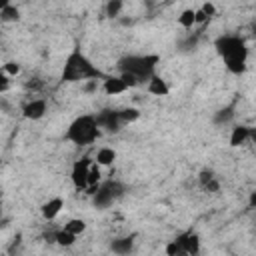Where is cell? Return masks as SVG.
Here are the masks:
<instances>
[{
	"label": "cell",
	"mask_w": 256,
	"mask_h": 256,
	"mask_svg": "<svg viewBox=\"0 0 256 256\" xmlns=\"http://www.w3.org/2000/svg\"><path fill=\"white\" fill-rule=\"evenodd\" d=\"M10 88V80H8V74L4 70H0V94L6 92Z\"/></svg>",
	"instance_id": "484cf974"
},
{
	"label": "cell",
	"mask_w": 256,
	"mask_h": 256,
	"mask_svg": "<svg viewBox=\"0 0 256 256\" xmlns=\"http://www.w3.org/2000/svg\"><path fill=\"white\" fill-rule=\"evenodd\" d=\"M62 208H64V200H62V198H50L48 202L42 204L40 212H42V216H44L46 220H52V218H56V216L60 214Z\"/></svg>",
	"instance_id": "30bf717a"
},
{
	"label": "cell",
	"mask_w": 256,
	"mask_h": 256,
	"mask_svg": "<svg viewBox=\"0 0 256 256\" xmlns=\"http://www.w3.org/2000/svg\"><path fill=\"white\" fill-rule=\"evenodd\" d=\"M64 230H68L70 234L78 236V234H82V232L86 230V222H84L82 218H72V220H68V222H66Z\"/></svg>",
	"instance_id": "e0dca14e"
},
{
	"label": "cell",
	"mask_w": 256,
	"mask_h": 256,
	"mask_svg": "<svg viewBox=\"0 0 256 256\" xmlns=\"http://www.w3.org/2000/svg\"><path fill=\"white\" fill-rule=\"evenodd\" d=\"M0 216H2V208H0Z\"/></svg>",
	"instance_id": "4dcf8cb0"
},
{
	"label": "cell",
	"mask_w": 256,
	"mask_h": 256,
	"mask_svg": "<svg viewBox=\"0 0 256 256\" xmlns=\"http://www.w3.org/2000/svg\"><path fill=\"white\" fill-rule=\"evenodd\" d=\"M178 22H180V24H182L184 28H192V24H194V10H192V8L184 10V12L180 14Z\"/></svg>",
	"instance_id": "44dd1931"
},
{
	"label": "cell",
	"mask_w": 256,
	"mask_h": 256,
	"mask_svg": "<svg viewBox=\"0 0 256 256\" xmlns=\"http://www.w3.org/2000/svg\"><path fill=\"white\" fill-rule=\"evenodd\" d=\"M90 166H92L90 158H82V160L74 162L70 178H72V184H74L76 188H86V186H88L86 180H88V170H90Z\"/></svg>",
	"instance_id": "52a82bcc"
},
{
	"label": "cell",
	"mask_w": 256,
	"mask_h": 256,
	"mask_svg": "<svg viewBox=\"0 0 256 256\" xmlns=\"http://www.w3.org/2000/svg\"><path fill=\"white\" fill-rule=\"evenodd\" d=\"M98 130H106V132H118L120 130V118H118V110H102L94 116Z\"/></svg>",
	"instance_id": "8992f818"
},
{
	"label": "cell",
	"mask_w": 256,
	"mask_h": 256,
	"mask_svg": "<svg viewBox=\"0 0 256 256\" xmlns=\"http://www.w3.org/2000/svg\"><path fill=\"white\" fill-rule=\"evenodd\" d=\"M158 64L156 54H146V56H124L118 62V68L122 74H130L138 84L144 80H150L154 76V68Z\"/></svg>",
	"instance_id": "3957f363"
},
{
	"label": "cell",
	"mask_w": 256,
	"mask_h": 256,
	"mask_svg": "<svg viewBox=\"0 0 256 256\" xmlns=\"http://www.w3.org/2000/svg\"><path fill=\"white\" fill-rule=\"evenodd\" d=\"M148 92L154 94V96H166V94L170 92V88H168L166 80H162L160 76L154 74V76L148 80Z\"/></svg>",
	"instance_id": "7c38bea8"
},
{
	"label": "cell",
	"mask_w": 256,
	"mask_h": 256,
	"mask_svg": "<svg viewBox=\"0 0 256 256\" xmlns=\"http://www.w3.org/2000/svg\"><path fill=\"white\" fill-rule=\"evenodd\" d=\"M174 242H176L184 252H188L190 256H198V252H200V236H198L196 232H184V234H180Z\"/></svg>",
	"instance_id": "ba28073f"
},
{
	"label": "cell",
	"mask_w": 256,
	"mask_h": 256,
	"mask_svg": "<svg viewBox=\"0 0 256 256\" xmlns=\"http://www.w3.org/2000/svg\"><path fill=\"white\" fill-rule=\"evenodd\" d=\"M20 18V10L16 8V6H12V4H8L2 12H0V20H4V22H16Z\"/></svg>",
	"instance_id": "d6986e66"
},
{
	"label": "cell",
	"mask_w": 256,
	"mask_h": 256,
	"mask_svg": "<svg viewBox=\"0 0 256 256\" xmlns=\"http://www.w3.org/2000/svg\"><path fill=\"white\" fill-rule=\"evenodd\" d=\"M8 4H10V2H8V0H0V12H2V10H4V8H6V6H8Z\"/></svg>",
	"instance_id": "f546056e"
},
{
	"label": "cell",
	"mask_w": 256,
	"mask_h": 256,
	"mask_svg": "<svg viewBox=\"0 0 256 256\" xmlns=\"http://www.w3.org/2000/svg\"><path fill=\"white\" fill-rule=\"evenodd\" d=\"M98 180H100V168H98V164H92L90 170H88V180H86V184H88V186H96ZM88 186H86V188H88Z\"/></svg>",
	"instance_id": "7402d4cb"
},
{
	"label": "cell",
	"mask_w": 256,
	"mask_h": 256,
	"mask_svg": "<svg viewBox=\"0 0 256 256\" xmlns=\"http://www.w3.org/2000/svg\"><path fill=\"white\" fill-rule=\"evenodd\" d=\"M214 46H216L218 54L224 58L226 68L232 74H242L244 72L246 58H248V48H246V42L240 36H230V34L220 36Z\"/></svg>",
	"instance_id": "6da1fadb"
},
{
	"label": "cell",
	"mask_w": 256,
	"mask_h": 256,
	"mask_svg": "<svg viewBox=\"0 0 256 256\" xmlns=\"http://www.w3.org/2000/svg\"><path fill=\"white\" fill-rule=\"evenodd\" d=\"M96 86H98V84H96V80H88V84L84 86V90H86V92H94V90H96Z\"/></svg>",
	"instance_id": "f1b7e54d"
},
{
	"label": "cell",
	"mask_w": 256,
	"mask_h": 256,
	"mask_svg": "<svg viewBox=\"0 0 256 256\" xmlns=\"http://www.w3.org/2000/svg\"><path fill=\"white\" fill-rule=\"evenodd\" d=\"M100 130L96 126L94 116H78L66 130V140L76 146H88L98 138Z\"/></svg>",
	"instance_id": "277c9868"
},
{
	"label": "cell",
	"mask_w": 256,
	"mask_h": 256,
	"mask_svg": "<svg viewBox=\"0 0 256 256\" xmlns=\"http://www.w3.org/2000/svg\"><path fill=\"white\" fill-rule=\"evenodd\" d=\"M44 112H46V102L40 100V98L30 100V102L22 108V114H24V118H28V120H40V118L44 116Z\"/></svg>",
	"instance_id": "9c48e42d"
},
{
	"label": "cell",
	"mask_w": 256,
	"mask_h": 256,
	"mask_svg": "<svg viewBox=\"0 0 256 256\" xmlns=\"http://www.w3.org/2000/svg\"><path fill=\"white\" fill-rule=\"evenodd\" d=\"M54 242H56V244H60V246H72V244L76 242V236L62 228V230H58V232H56Z\"/></svg>",
	"instance_id": "ac0fdd59"
},
{
	"label": "cell",
	"mask_w": 256,
	"mask_h": 256,
	"mask_svg": "<svg viewBox=\"0 0 256 256\" xmlns=\"http://www.w3.org/2000/svg\"><path fill=\"white\" fill-rule=\"evenodd\" d=\"M200 10H202V12H204V14L208 16V18H210V16H212V14L216 12V8H214V4H210V2H206V4H202V8H200Z\"/></svg>",
	"instance_id": "83f0119b"
},
{
	"label": "cell",
	"mask_w": 256,
	"mask_h": 256,
	"mask_svg": "<svg viewBox=\"0 0 256 256\" xmlns=\"http://www.w3.org/2000/svg\"><path fill=\"white\" fill-rule=\"evenodd\" d=\"M100 70L80 52L74 50L68 54L64 70H62V80L64 82H78V80H96L100 78Z\"/></svg>",
	"instance_id": "7a4b0ae2"
},
{
	"label": "cell",
	"mask_w": 256,
	"mask_h": 256,
	"mask_svg": "<svg viewBox=\"0 0 256 256\" xmlns=\"http://www.w3.org/2000/svg\"><path fill=\"white\" fill-rule=\"evenodd\" d=\"M166 254H168V256H190V254H188V252H184V250H182L174 240L166 246Z\"/></svg>",
	"instance_id": "cb8c5ba5"
},
{
	"label": "cell",
	"mask_w": 256,
	"mask_h": 256,
	"mask_svg": "<svg viewBox=\"0 0 256 256\" xmlns=\"http://www.w3.org/2000/svg\"><path fill=\"white\" fill-rule=\"evenodd\" d=\"M0 196H2V192H0Z\"/></svg>",
	"instance_id": "1f68e13d"
},
{
	"label": "cell",
	"mask_w": 256,
	"mask_h": 256,
	"mask_svg": "<svg viewBox=\"0 0 256 256\" xmlns=\"http://www.w3.org/2000/svg\"><path fill=\"white\" fill-rule=\"evenodd\" d=\"M214 178H216V176H214V172H212V170H202V172L198 174V180H200V186H202V188H204V186H208Z\"/></svg>",
	"instance_id": "d4e9b609"
},
{
	"label": "cell",
	"mask_w": 256,
	"mask_h": 256,
	"mask_svg": "<svg viewBox=\"0 0 256 256\" xmlns=\"http://www.w3.org/2000/svg\"><path fill=\"white\" fill-rule=\"evenodd\" d=\"M234 118V106H226V108H222V110H218L216 114H214V124H218V126H222V124H228L230 120Z\"/></svg>",
	"instance_id": "2e32d148"
},
{
	"label": "cell",
	"mask_w": 256,
	"mask_h": 256,
	"mask_svg": "<svg viewBox=\"0 0 256 256\" xmlns=\"http://www.w3.org/2000/svg\"><path fill=\"white\" fill-rule=\"evenodd\" d=\"M118 118L120 122H134L140 118V112L136 108H124V110H118Z\"/></svg>",
	"instance_id": "ffe728a7"
},
{
	"label": "cell",
	"mask_w": 256,
	"mask_h": 256,
	"mask_svg": "<svg viewBox=\"0 0 256 256\" xmlns=\"http://www.w3.org/2000/svg\"><path fill=\"white\" fill-rule=\"evenodd\" d=\"M132 246H134V240L130 236H122V238H114L110 242V250L118 256H126L132 252Z\"/></svg>",
	"instance_id": "8fae6325"
},
{
	"label": "cell",
	"mask_w": 256,
	"mask_h": 256,
	"mask_svg": "<svg viewBox=\"0 0 256 256\" xmlns=\"http://www.w3.org/2000/svg\"><path fill=\"white\" fill-rule=\"evenodd\" d=\"M252 136V130L248 126H234L230 134V146H240Z\"/></svg>",
	"instance_id": "4fadbf2b"
},
{
	"label": "cell",
	"mask_w": 256,
	"mask_h": 256,
	"mask_svg": "<svg viewBox=\"0 0 256 256\" xmlns=\"http://www.w3.org/2000/svg\"><path fill=\"white\" fill-rule=\"evenodd\" d=\"M4 72H6V74H18V72H20V64H16V62H6V64H4Z\"/></svg>",
	"instance_id": "4316f807"
},
{
	"label": "cell",
	"mask_w": 256,
	"mask_h": 256,
	"mask_svg": "<svg viewBox=\"0 0 256 256\" xmlns=\"http://www.w3.org/2000/svg\"><path fill=\"white\" fill-rule=\"evenodd\" d=\"M114 160H116V152L112 148H108V146H104V148H100L96 152V164L98 166H110Z\"/></svg>",
	"instance_id": "9a60e30c"
},
{
	"label": "cell",
	"mask_w": 256,
	"mask_h": 256,
	"mask_svg": "<svg viewBox=\"0 0 256 256\" xmlns=\"http://www.w3.org/2000/svg\"><path fill=\"white\" fill-rule=\"evenodd\" d=\"M122 2L120 0H110L108 4H106V14L110 16V18H114V16H118L120 14V10H122Z\"/></svg>",
	"instance_id": "603a6c76"
},
{
	"label": "cell",
	"mask_w": 256,
	"mask_h": 256,
	"mask_svg": "<svg viewBox=\"0 0 256 256\" xmlns=\"http://www.w3.org/2000/svg\"><path fill=\"white\" fill-rule=\"evenodd\" d=\"M122 184L116 182V180H108L104 184L98 186V190L92 194V200H94V206L96 208H108L118 196H122Z\"/></svg>",
	"instance_id": "5b68a950"
},
{
	"label": "cell",
	"mask_w": 256,
	"mask_h": 256,
	"mask_svg": "<svg viewBox=\"0 0 256 256\" xmlns=\"http://www.w3.org/2000/svg\"><path fill=\"white\" fill-rule=\"evenodd\" d=\"M126 90V84L122 82V78L120 76H110V78H106L104 80V92L106 94H120V92H124Z\"/></svg>",
	"instance_id": "5bb4252c"
}]
</instances>
